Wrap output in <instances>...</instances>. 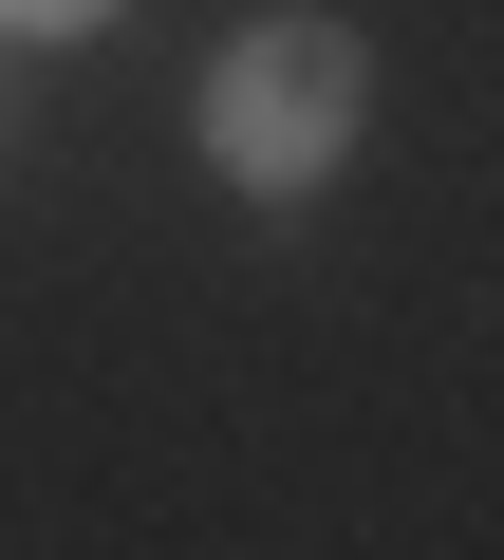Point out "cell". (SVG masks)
Returning <instances> with one entry per match:
<instances>
[{
    "label": "cell",
    "mask_w": 504,
    "mask_h": 560,
    "mask_svg": "<svg viewBox=\"0 0 504 560\" xmlns=\"http://www.w3.org/2000/svg\"><path fill=\"white\" fill-rule=\"evenodd\" d=\"M374 131V38L318 20V0H281V20H243L206 75H187V150L243 187V206H300L337 187V150Z\"/></svg>",
    "instance_id": "obj_1"
},
{
    "label": "cell",
    "mask_w": 504,
    "mask_h": 560,
    "mask_svg": "<svg viewBox=\"0 0 504 560\" xmlns=\"http://www.w3.org/2000/svg\"><path fill=\"white\" fill-rule=\"evenodd\" d=\"M113 0H0V38H94Z\"/></svg>",
    "instance_id": "obj_2"
}]
</instances>
